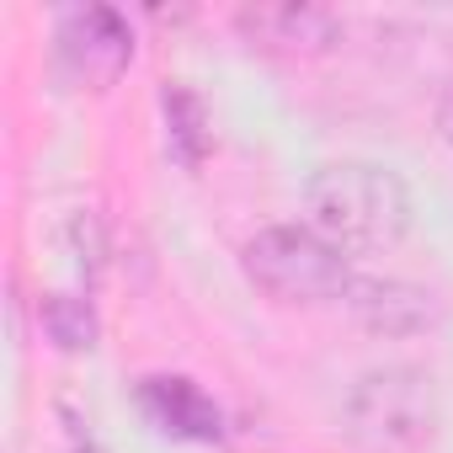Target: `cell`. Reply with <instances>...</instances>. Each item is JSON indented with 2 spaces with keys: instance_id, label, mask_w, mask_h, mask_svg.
<instances>
[{
  "instance_id": "cell-6",
  "label": "cell",
  "mask_w": 453,
  "mask_h": 453,
  "mask_svg": "<svg viewBox=\"0 0 453 453\" xmlns=\"http://www.w3.org/2000/svg\"><path fill=\"white\" fill-rule=\"evenodd\" d=\"M139 400H144V411L155 416V426H165V432L219 437V411H213L187 379H144Z\"/></svg>"
},
{
  "instance_id": "cell-7",
  "label": "cell",
  "mask_w": 453,
  "mask_h": 453,
  "mask_svg": "<svg viewBox=\"0 0 453 453\" xmlns=\"http://www.w3.org/2000/svg\"><path fill=\"white\" fill-rule=\"evenodd\" d=\"M59 43H65V54H86V81H91V54H96V49H107V54L123 59V65H128V54H134V43H128V33H123L118 17L107 22L102 38H91V12H70L65 27H59Z\"/></svg>"
},
{
  "instance_id": "cell-4",
  "label": "cell",
  "mask_w": 453,
  "mask_h": 453,
  "mask_svg": "<svg viewBox=\"0 0 453 453\" xmlns=\"http://www.w3.org/2000/svg\"><path fill=\"white\" fill-rule=\"evenodd\" d=\"M241 33L262 49H283V54H320L336 43V17L320 12V6H246L241 17Z\"/></svg>"
},
{
  "instance_id": "cell-5",
  "label": "cell",
  "mask_w": 453,
  "mask_h": 453,
  "mask_svg": "<svg viewBox=\"0 0 453 453\" xmlns=\"http://www.w3.org/2000/svg\"><path fill=\"white\" fill-rule=\"evenodd\" d=\"M352 315L368 326V331H384V336H405V331H421L432 320V304L421 288L411 283H379V278H357L352 294H347Z\"/></svg>"
},
{
  "instance_id": "cell-1",
  "label": "cell",
  "mask_w": 453,
  "mask_h": 453,
  "mask_svg": "<svg viewBox=\"0 0 453 453\" xmlns=\"http://www.w3.org/2000/svg\"><path fill=\"white\" fill-rule=\"evenodd\" d=\"M310 230H320L347 257L389 251L411 230V192L389 165L373 160H336L320 165L304 187Z\"/></svg>"
},
{
  "instance_id": "cell-3",
  "label": "cell",
  "mask_w": 453,
  "mask_h": 453,
  "mask_svg": "<svg viewBox=\"0 0 453 453\" xmlns=\"http://www.w3.org/2000/svg\"><path fill=\"white\" fill-rule=\"evenodd\" d=\"M432 384L416 368H384L368 373L352 400H347V421L352 437L373 453H395V448H416L432 437Z\"/></svg>"
},
{
  "instance_id": "cell-8",
  "label": "cell",
  "mask_w": 453,
  "mask_h": 453,
  "mask_svg": "<svg viewBox=\"0 0 453 453\" xmlns=\"http://www.w3.org/2000/svg\"><path fill=\"white\" fill-rule=\"evenodd\" d=\"M437 128H442V139L453 144V91H448V96L437 102Z\"/></svg>"
},
{
  "instance_id": "cell-2",
  "label": "cell",
  "mask_w": 453,
  "mask_h": 453,
  "mask_svg": "<svg viewBox=\"0 0 453 453\" xmlns=\"http://www.w3.org/2000/svg\"><path fill=\"white\" fill-rule=\"evenodd\" d=\"M246 278L278 304H326L352 294V262L310 224H273L246 241Z\"/></svg>"
}]
</instances>
